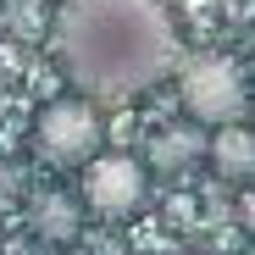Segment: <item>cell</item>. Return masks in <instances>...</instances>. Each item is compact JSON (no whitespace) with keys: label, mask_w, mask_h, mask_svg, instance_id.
Masks as SVG:
<instances>
[{"label":"cell","mask_w":255,"mask_h":255,"mask_svg":"<svg viewBox=\"0 0 255 255\" xmlns=\"http://www.w3.org/2000/svg\"><path fill=\"white\" fill-rule=\"evenodd\" d=\"M183 106L194 117V128H233L250 111L244 95V72L228 56H200L183 67Z\"/></svg>","instance_id":"3"},{"label":"cell","mask_w":255,"mask_h":255,"mask_svg":"<svg viewBox=\"0 0 255 255\" xmlns=\"http://www.w3.org/2000/svg\"><path fill=\"white\" fill-rule=\"evenodd\" d=\"M56 50L78 100L122 106L178 67V28L161 0H61Z\"/></svg>","instance_id":"1"},{"label":"cell","mask_w":255,"mask_h":255,"mask_svg":"<svg viewBox=\"0 0 255 255\" xmlns=\"http://www.w3.org/2000/svg\"><path fill=\"white\" fill-rule=\"evenodd\" d=\"M6 22H11V28L22 33V39H33V33H45V28H50V11L39 6V0H11Z\"/></svg>","instance_id":"8"},{"label":"cell","mask_w":255,"mask_h":255,"mask_svg":"<svg viewBox=\"0 0 255 255\" xmlns=\"http://www.w3.org/2000/svg\"><path fill=\"white\" fill-rule=\"evenodd\" d=\"M205 155V128L183 122V128H161V133L150 139V166H161V172H178V166H194Z\"/></svg>","instance_id":"7"},{"label":"cell","mask_w":255,"mask_h":255,"mask_svg":"<svg viewBox=\"0 0 255 255\" xmlns=\"http://www.w3.org/2000/svg\"><path fill=\"white\" fill-rule=\"evenodd\" d=\"M78 172H83L78 178V205L106 217V222H122V217H133L144 205L150 178H144V166L133 155H95L89 166H78Z\"/></svg>","instance_id":"4"},{"label":"cell","mask_w":255,"mask_h":255,"mask_svg":"<svg viewBox=\"0 0 255 255\" xmlns=\"http://www.w3.org/2000/svg\"><path fill=\"white\" fill-rule=\"evenodd\" d=\"M205 155H211V166H217V178H228V183H250L255 178V139H250L244 122L205 133Z\"/></svg>","instance_id":"6"},{"label":"cell","mask_w":255,"mask_h":255,"mask_svg":"<svg viewBox=\"0 0 255 255\" xmlns=\"http://www.w3.org/2000/svg\"><path fill=\"white\" fill-rule=\"evenodd\" d=\"M106 144V128H100V111L89 100H50L45 111L33 117V155L45 166H89Z\"/></svg>","instance_id":"2"},{"label":"cell","mask_w":255,"mask_h":255,"mask_svg":"<svg viewBox=\"0 0 255 255\" xmlns=\"http://www.w3.org/2000/svg\"><path fill=\"white\" fill-rule=\"evenodd\" d=\"M28 228H33L39 239H50V244L78 239V228H83L78 194H67V189H39V194L28 200Z\"/></svg>","instance_id":"5"}]
</instances>
